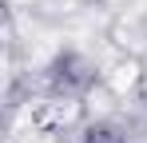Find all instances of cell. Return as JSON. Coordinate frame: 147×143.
<instances>
[{
  "label": "cell",
  "mask_w": 147,
  "mask_h": 143,
  "mask_svg": "<svg viewBox=\"0 0 147 143\" xmlns=\"http://www.w3.org/2000/svg\"><path fill=\"white\" fill-rule=\"evenodd\" d=\"M88 143H123V135L111 131V127H92L88 131Z\"/></svg>",
  "instance_id": "6da1fadb"
}]
</instances>
